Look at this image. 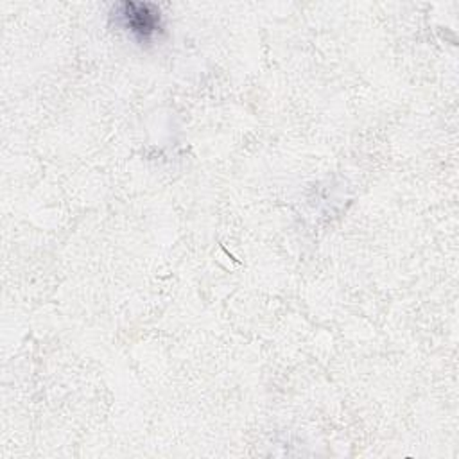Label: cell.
<instances>
[{"label": "cell", "mask_w": 459, "mask_h": 459, "mask_svg": "<svg viewBox=\"0 0 459 459\" xmlns=\"http://www.w3.org/2000/svg\"><path fill=\"white\" fill-rule=\"evenodd\" d=\"M115 16L140 41H151L161 30V14L152 4H118Z\"/></svg>", "instance_id": "1"}]
</instances>
